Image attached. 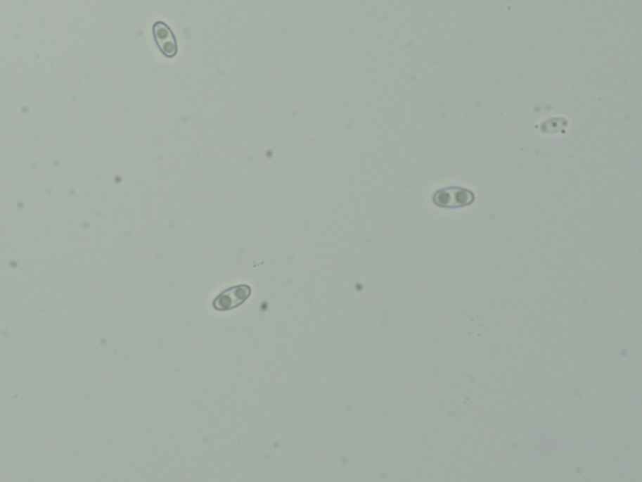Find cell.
<instances>
[{"instance_id":"obj_1","label":"cell","mask_w":642,"mask_h":482,"mask_svg":"<svg viewBox=\"0 0 642 482\" xmlns=\"http://www.w3.org/2000/svg\"><path fill=\"white\" fill-rule=\"evenodd\" d=\"M433 201L437 206L444 209H457L468 206L475 201V195L467 189L448 187L435 192Z\"/></svg>"},{"instance_id":"obj_2","label":"cell","mask_w":642,"mask_h":482,"mask_svg":"<svg viewBox=\"0 0 642 482\" xmlns=\"http://www.w3.org/2000/svg\"><path fill=\"white\" fill-rule=\"evenodd\" d=\"M153 35L156 39L157 46L163 56L168 58H174L177 54V42L174 32L163 22H157L153 25Z\"/></svg>"},{"instance_id":"obj_3","label":"cell","mask_w":642,"mask_h":482,"mask_svg":"<svg viewBox=\"0 0 642 482\" xmlns=\"http://www.w3.org/2000/svg\"><path fill=\"white\" fill-rule=\"evenodd\" d=\"M249 294L250 289L245 285L233 288V296H231V291H230L222 293L214 300V308L221 309V310L235 308V307H238V304H241L249 296Z\"/></svg>"}]
</instances>
